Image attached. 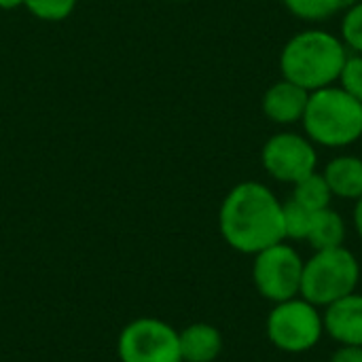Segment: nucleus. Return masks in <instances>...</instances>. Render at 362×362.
I'll list each match as a JSON object with an SVG mask.
<instances>
[{"label": "nucleus", "instance_id": "16", "mask_svg": "<svg viewBox=\"0 0 362 362\" xmlns=\"http://www.w3.org/2000/svg\"><path fill=\"white\" fill-rule=\"evenodd\" d=\"M312 214L303 206H299L295 199H288L282 204V225H284V240H297L305 242L312 225Z\"/></svg>", "mask_w": 362, "mask_h": 362}, {"label": "nucleus", "instance_id": "22", "mask_svg": "<svg viewBox=\"0 0 362 362\" xmlns=\"http://www.w3.org/2000/svg\"><path fill=\"white\" fill-rule=\"evenodd\" d=\"M19 6H23V0H0L2 11H13V8H19Z\"/></svg>", "mask_w": 362, "mask_h": 362}, {"label": "nucleus", "instance_id": "17", "mask_svg": "<svg viewBox=\"0 0 362 362\" xmlns=\"http://www.w3.org/2000/svg\"><path fill=\"white\" fill-rule=\"evenodd\" d=\"M23 6L42 21H64L72 15L76 0H23Z\"/></svg>", "mask_w": 362, "mask_h": 362}, {"label": "nucleus", "instance_id": "8", "mask_svg": "<svg viewBox=\"0 0 362 362\" xmlns=\"http://www.w3.org/2000/svg\"><path fill=\"white\" fill-rule=\"evenodd\" d=\"M261 161L265 172L274 180L295 185L301 178L316 172L318 153L308 136L295 132H282L265 142Z\"/></svg>", "mask_w": 362, "mask_h": 362}, {"label": "nucleus", "instance_id": "3", "mask_svg": "<svg viewBox=\"0 0 362 362\" xmlns=\"http://www.w3.org/2000/svg\"><path fill=\"white\" fill-rule=\"evenodd\" d=\"M301 123L314 144L344 148L362 138V104L346 89L329 85L310 93Z\"/></svg>", "mask_w": 362, "mask_h": 362}, {"label": "nucleus", "instance_id": "9", "mask_svg": "<svg viewBox=\"0 0 362 362\" xmlns=\"http://www.w3.org/2000/svg\"><path fill=\"white\" fill-rule=\"evenodd\" d=\"M325 333L339 346L362 348V295L350 293L348 297L325 308Z\"/></svg>", "mask_w": 362, "mask_h": 362}, {"label": "nucleus", "instance_id": "18", "mask_svg": "<svg viewBox=\"0 0 362 362\" xmlns=\"http://www.w3.org/2000/svg\"><path fill=\"white\" fill-rule=\"evenodd\" d=\"M341 40L352 53L362 55V0L346 8L341 19Z\"/></svg>", "mask_w": 362, "mask_h": 362}, {"label": "nucleus", "instance_id": "20", "mask_svg": "<svg viewBox=\"0 0 362 362\" xmlns=\"http://www.w3.org/2000/svg\"><path fill=\"white\" fill-rule=\"evenodd\" d=\"M329 362H362V348L361 346H339Z\"/></svg>", "mask_w": 362, "mask_h": 362}, {"label": "nucleus", "instance_id": "13", "mask_svg": "<svg viewBox=\"0 0 362 362\" xmlns=\"http://www.w3.org/2000/svg\"><path fill=\"white\" fill-rule=\"evenodd\" d=\"M346 240V221L333 208H325L312 214V225L308 233V244L316 250H329L344 246Z\"/></svg>", "mask_w": 362, "mask_h": 362}, {"label": "nucleus", "instance_id": "6", "mask_svg": "<svg viewBox=\"0 0 362 362\" xmlns=\"http://www.w3.org/2000/svg\"><path fill=\"white\" fill-rule=\"evenodd\" d=\"M301 274H303L301 255L284 242H278L255 255L252 282L259 295L272 303H282L293 297H299Z\"/></svg>", "mask_w": 362, "mask_h": 362}, {"label": "nucleus", "instance_id": "19", "mask_svg": "<svg viewBox=\"0 0 362 362\" xmlns=\"http://www.w3.org/2000/svg\"><path fill=\"white\" fill-rule=\"evenodd\" d=\"M339 87L346 89L352 98H356L362 104V55H348L344 70L339 74Z\"/></svg>", "mask_w": 362, "mask_h": 362}, {"label": "nucleus", "instance_id": "7", "mask_svg": "<svg viewBox=\"0 0 362 362\" xmlns=\"http://www.w3.org/2000/svg\"><path fill=\"white\" fill-rule=\"evenodd\" d=\"M121 362H182L178 331L159 318H136L119 335Z\"/></svg>", "mask_w": 362, "mask_h": 362}, {"label": "nucleus", "instance_id": "1", "mask_svg": "<svg viewBox=\"0 0 362 362\" xmlns=\"http://www.w3.org/2000/svg\"><path fill=\"white\" fill-rule=\"evenodd\" d=\"M218 229L233 250L242 255H257L278 242H284L282 204L263 182H240L221 204Z\"/></svg>", "mask_w": 362, "mask_h": 362}, {"label": "nucleus", "instance_id": "11", "mask_svg": "<svg viewBox=\"0 0 362 362\" xmlns=\"http://www.w3.org/2000/svg\"><path fill=\"white\" fill-rule=\"evenodd\" d=\"M182 362H214L223 352V335L214 325L195 322L178 331Z\"/></svg>", "mask_w": 362, "mask_h": 362}, {"label": "nucleus", "instance_id": "10", "mask_svg": "<svg viewBox=\"0 0 362 362\" xmlns=\"http://www.w3.org/2000/svg\"><path fill=\"white\" fill-rule=\"evenodd\" d=\"M310 91L282 78L274 83L263 95V112L269 121L280 125H293L303 119Z\"/></svg>", "mask_w": 362, "mask_h": 362}, {"label": "nucleus", "instance_id": "14", "mask_svg": "<svg viewBox=\"0 0 362 362\" xmlns=\"http://www.w3.org/2000/svg\"><path fill=\"white\" fill-rule=\"evenodd\" d=\"M293 197L299 206H303L305 210L310 212H318V210H325V208H331V199H333V193L325 180L322 174L314 172L305 178H301L299 182L293 185Z\"/></svg>", "mask_w": 362, "mask_h": 362}, {"label": "nucleus", "instance_id": "5", "mask_svg": "<svg viewBox=\"0 0 362 362\" xmlns=\"http://www.w3.org/2000/svg\"><path fill=\"white\" fill-rule=\"evenodd\" d=\"M267 339L286 354H303L318 346L325 335V322L318 308L303 297L274 303L265 322Z\"/></svg>", "mask_w": 362, "mask_h": 362}, {"label": "nucleus", "instance_id": "2", "mask_svg": "<svg viewBox=\"0 0 362 362\" xmlns=\"http://www.w3.org/2000/svg\"><path fill=\"white\" fill-rule=\"evenodd\" d=\"M348 47L341 38L325 30H305L295 34L280 53V68L286 81L312 91L339 81Z\"/></svg>", "mask_w": 362, "mask_h": 362}, {"label": "nucleus", "instance_id": "21", "mask_svg": "<svg viewBox=\"0 0 362 362\" xmlns=\"http://www.w3.org/2000/svg\"><path fill=\"white\" fill-rule=\"evenodd\" d=\"M354 227L362 240V197L356 199V206H354Z\"/></svg>", "mask_w": 362, "mask_h": 362}, {"label": "nucleus", "instance_id": "12", "mask_svg": "<svg viewBox=\"0 0 362 362\" xmlns=\"http://www.w3.org/2000/svg\"><path fill=\"white\" fill-rule=\"evenodd\" d=\"M333 197L361 199L362 197V159L352 155L335 157L322 172Z\"/></svg>", "mask_w": 362, "mask_h": 362}, {"label": "nucleus", "instance_id": "15", "mask_svg": "<svg viewBox=\"0 0 362 362\" xmlns=\"http://www.w3.org/2000/svg\"><path fill=\"white\" fill-rule=\"evenodd\" d=\"M356 0H284L286 8L305 21H325L346 8Z\"/></svg>", "mask_w": 362, "mask_h": 362}, {"label": "nucleus", "instance_id": "4", "mask_svg": "<svg viewBox=\"0 0 362 362\" xmlns=\"http://www.w3.org/2000/svg\"><path fill=\"white\" fill-rule=\"evenodd\" d=\"M358 280L361 265L352 250L346 246L316 250L308 261H303L299 297L316 308H327L354 293Z\"/></svg>", "mask_w": 362, "mask_h": 362}]
</instances>
